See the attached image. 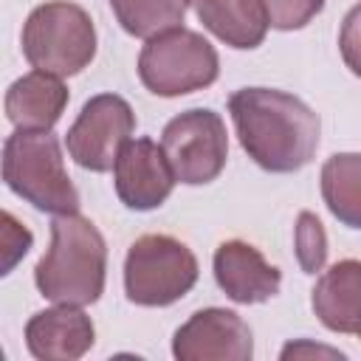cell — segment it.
<instances>
[{
	"instance_id": "obj_6",
	"label": "cell",
	"mask_w": 361,
	"mask_h": 361,
	"mask_svg": "<svg viewBox=\"0 0 361 361\" xmlns=\"http://www.w3.org/2000/svg\"><path fill=\"white\" fill-rule=\"evenodd\" d=\"M197 282L195 254L169 234L138 237L124 259L127 299L144 307H164L183 299Z\"/></svg>"
},
{
	"instance_id": "obj_20",
	"label": "cell",
	"mask_w": 361,
	"mask_h": 361,
	"mask_svg": "<svg viewBox=\"0 0 361 361\" xmlns=\"http://www.w3.org/2000/svg\"><path fill=\"white\" fill-rule=\"evenodd\" d=\"M338 48H341L344 65L361 79V3L347 11L338 31Z\"/></svg>"
},
{
	"instance_id": "obj_11",
	"label": "cell",
	"mask_w": 361,
	"mask_h": 361,
	"mask_svg": "<svg viewBox=\"0 0 361 361\" xmlns=\"http://www.w3.org/2000/svg\"><path fill=\"white\" fill-rule=\"evenodd\" d=\"M214 279L220 290L237 305H259L279 293L282 274L259 248L243 240H226L214 251Z\"/></svg>"
},
{
	"instance_id": "obj_2",
	"label": "cell",
	"mask_w": 361,
	"mask_h": 361,
	"mask_svg": "<svg viewBox=\"0 0 361 361\" xmlns=\"http://www.w3.org/2000/svg\"><path fill=\"white\" fill-rule=\"evenodd\" d=\"M107 245L102 231L82 214H56L51 248L34 268L37 290L56 305H93L104 290Z\"/></svg>"
},
{
	"instance_id": "obj_1",
	"label": "cell",
	"mask_w": 361,
	"mask_h": 361,
	"mask_svg": "<svg viewBox=\"0 0 361 361\" xmlns=\"http://www.w3.org/2000/svg\"><path fill=\"white\" fill-rule=\"evenodd\" d=\"M228 113L243 149L268 172H296L316 155L319 116L293 93L240 87L228 96Z\"/></svg>"
},
{
	"instance_id": "obj_14",
	"label": "cell",
	"mask_w": 361,
	"mask_h": 361,
	"mask_svg": "<svg viewBox=\"0 0 361 361\" xmlns=\"http://www.w3.org/2000/svg\"><path fill=\"white\" fill-rule=\"evenodd\" d=\"M313 313L333 333H361V262L341 259L313 288Z\"/></svg>"
},
{
	"instance_id": "obj_3",
	"label": "cell",
	"mask_w": 361,
	"mask_h": 361,
	"mask_svg": "<svg viewBox=\"0 0 361 361\" xmlns=\"http://www.w3.org/2000/svg\"><path fill=\"white\" fill-rule=\"evenodd\" d=\"M6 186L39 212H79V192L68 178L62 149L51 130H17L3 144Z\"/></svg>"
},
{
	"instance_id": "obj_4",
	"label": "cell",
	"mask_w": 361,
	"mask_h": 361,
	"mask_svg": "<svg viewBox=\"0 0 361 361\" xmlns=\"http://www.w3.org/2000/svg\"><path fill=\"white\" fill-rule=\"evenodd\" d=\"M23 54L31 68L73 76L96 56V28L90 14L68 0L37 6L23 25Z\"/></svg>"
},
{
	"instance_id": "obj_19",
	"label": "cell",
	"mask_w": 361,
	"mask_h": 361,
	"mask_svg": "<svg viewBox=\"0 0 361 361\" xmlns=\"http://www.w3.org/2000/svg\"><path fill=\"white\" fill-rule=\"evenodd\" d=\"M268 17V25L276 31H296L305 28L322 8L324 0H259Z\"/></svg>"
},
{
	"instance_id": "obj_5",
	"label": "cell",
	"mask_w": 361,
	"mask_h": 361,
	"mask_svg": "<svg viewBox=\"0 0 361 361\" xmlns=\"http://www.w3.org/2000/svg\"><path fill=\"white\" fill-rule=\"evenodd\" d=\"M220 73L214 45L189 28H169L147 39L138 54V76L155 96H183L209 87Z\"/></svg>"
},
{
	"instance_id": "obj_7",
	"label": "cell",
	"mask_w": 361,
	"mask_h": 361,
	"mask_svg": "<svg viewBox=\"0 0 361 361\" xmlns=\"http://www.w3.org/2000/svg\"><path fill=\"white\" fill-rule=\"evenodd\" d=\"M161 147L180 183L186 186L212 183L223 172L228 158L226 124L209 107L186 110L164 127Z\"/></svg>"
},
{
	"instance_id": "obj_16",
	"label": "cell",
	"mask_w": 361,
	"mask_h": 361,
	"mask_svg": "<svg viewBox=\"0 0 361 361\" xmlns=\"http://www.w3.org/2000/svg\"><path fill=\"white\" fill-rule=\"evenodd\" d=\"M322 197L338 223L361 228V152H338L324 161Z\"/></svg>"
},
{
	"instance_id": "obj_22",
	"label": "cell",
	"mask_w": 361,
	"mask_h": 361,
	"mask_svg": "<svg viewBox=\"0 0 361 361\" xmlns=\"http://www.w3.org/2000/svg\"><path fill=\"white\" fill-rule=\"evenodd\" d=\"M358 336H361V333H358Z\"/></svg>"
},
{
	"instance_id": "obj_17",
	"label": "cell",
	"mask_w": 361,
	"mask_h": 361,
	"mask_svg": "<svg viewBox=\"0 0 361 361\" xmlns=\"http://www.w3.org/2000/svg\"><path fill=\"white\" fill-rule=\"evenodd\" d=\"M189 0H110L118 25L133 37H155L178 28L186 17Z\"/></svg>"
},
{
	"instance_id": "obj_21",
	"label": "cell",
	"mask_w": 361,
	"mask_h": 361,
	"mask_svg": "<svg viewBox=\"0 0 361 361\" xmlns=\"http://www.w3.org/2000/svg\"><path fill=\"white\" fill-rule=\"evenodd\" d=\"M31 248V234L8 214V212H3V274H8L11 271V265L25 254Z\"/></svg>"
},
{
	"instance_id": "obj_13",
	"label": "cell",
	"mask_w": 361,
	"mask_h": 361,
	"mask_svg": "<svg viewBox=\"0 0 361 361\" xmlns=\"http://www.w3.org/2000/svg\"><path fill=\"white\" fill-rule=\"evenodd\" d=\"M68 104L62 76L31 71L6 90V116L17 130H51Z\"/></svg>"
},
{
	"instance_id": "obj_12",
	"label": "cell",
	"mask_w": 361,
	"mask_h": 361,
	"mask_svg": "<svg viewBox=\"0 0 361 361\" xmlns=\"http://www.w3.org/2000/svg\"><path fill=\"white\" fill-rule=\"evenodd\" d=\"M93 322L79 305L39 310L25 324L28 353L39 361H76L93 347Z\"/></svg>"
},
{
	"instance_id": "obj_18",
	"label": "cell",
	"mask_w": 361,
	"mask_h": 361,
	"mask_svg": "<svg viewBox=\"0 0 361 361\" xmlns=\"http://www.w3.org/2000/svg\"><path fill=\"white\" fill-rule=\"evenodd\" d=\"M293 243H296V259H299L302 271L316 274L324 265V257H327V237H324V228H322L316 214H310V212L299 214Z\"/></svg>"
},
{
	"instance_id": "obj_15",
	"label": "cell",
	"mask_w": 361,
	"mask_h": 361,
	"mask_svg": "<svg viewBox=\"0 0 361 361\" xmlns=\"http://www.w3.org/2000/svg\"><path fill=\"white\" fill-rule=\"evenodd\" d=\"M200 23L231 48H257L265 39L268 17L259 0H189Z\"/></svg>"
},
{
	"instance_id": "obj_9",
	"label": "cell",
	"mask_w": 361,
	"mask_h": 361,
	"mask_svg": "<svg viewBox=\"0 0 361 361\" xmlns=\"http://www.w3.org/2000/svg\"><path fill=\"white\" fill-rule=\"evenodd\" d=\"M172 355L178 361H248L254 355V338L234 310L206 307L175 330Z\"/></svg>"
},
{
	"instance_id": "obj_8",
	"label": "cell",
	"mask_w": 361,
	"mask_h": 361,
	"mask_svg": "<svg viewBox=\"0 0 361 361\" xmlns=\"http://www.w3.org/2000/svg\"><path fill=\"white\" fill-rule=\"evenodd\" d=\"M135 130L133 107L116 93H99L85 102L79 118L68 130L71 158L90 172H107L116 166L118 152Z\"/></svg>"
},
{
	"instance_id": "obj_10",
	"label": "cell",
	"mask_w": 361,
	"mask_h": 361,
	"mask_svg": "<svg viewBox=\"0 0 361 361\" xmlns=\"http://www.w3.org/2000/svg\"><path fill=\"white\" fill-rule=\"evenodd\" d=\"M116 195L127 209L149 212L158 209L175 186V172L164 155V147H158L152 138H135L127 141L118 152V161L113 166Z\"/></svg>"
}]
</instances>
